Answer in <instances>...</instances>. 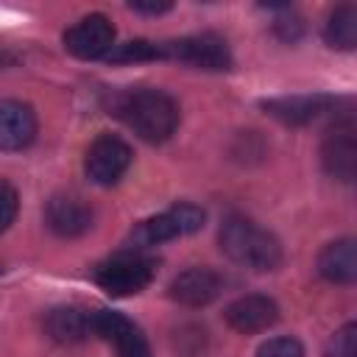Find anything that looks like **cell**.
Listing matches in <instances>:
<instances>
[{"instance_id":"cell-1","label":"cell","mask_w":357,"mask_h":357,"mask_svg":"<svg viewBox=\"0 0 357 357\" xmlns=\"http://www.w3.org/2000/svg\"><path fill=\"white\" fill-rule=\"evenodd\" d=\"M114 109L145 142H165L178 128V103L162 89H131L117 98Z\"/></svg>"},{"instance_id":"cell-2","label":"cell","mask_w":357,"mask_h":357,"mask_svg":"<svg viewBox=\"0 0 357 357\" xmlns=\"http://www.w3.org/2000/svg\"><path fill=\"white\" fill-rule=\"evenodd\" d=\"M220 251L251 271H273L282 262V243L262 226H257L248 218L231 215L220 226Z\"/></svg>"},{"instance_id":"cell-3","label":"cell","mask_w":357,"mask_h":357,"mask_svg":"<svg viewBox=\"0 0 357 357\" xmlns=\"http://www.w3.org/2000/svg\"><path fill=\"white\" fill-rule=\"evenodd\" d=\"M153 276H156V259L134 254V251H120L98 262L92 271V279L109 296H134L145 290L153 282Z\"/></svg>"},{"instance_id":"cell-4","label":"cell","mask_w":357,"mask_h":357,"mask_svg":"<svg viewBox=\"0 0 357 357\" xmlns=\"http://www.w3.org/2000/svg\"><path fill=\"white\" fill-rule=\"evenodd\" d=\"M206 215L201 206L195 204H173L170 209L137 223L131 229V243L145 248V245H156V243H165V240H176V237H184V234H192L204 226Z\"/></svg>"},{"instance_id":"cell-5","label":"cell","mask_w":357,"mask_h":357,"mask_svg":"<svg viewBox=\"0 0 357 357\" xmlns=\"http://www.w3.org/2000/svg\"><path fill=\"white\" fill-rule=\"evenodd\" d=\"M162 59H176L181 64H190L195 70H209V73H220L231 67V50L226 39L209 31L162 42Z\"/></svg>"},{"instance_id":"cell-6","label":"cell","mask_w":357,"mask_h":357,"mask_svg":"<svg viewBox=\"0 0 357 357\" xmlns=\"http://www.w3.org/2000/svg\"><path fill=\"white\" fill-rule=\"evenodd\" d=\"M131 145L114 134H100L89 148H86V156H84V170L86 176L100 184V187H109V184H117L126 170L131 167Z\"/></svg>"},{"instance_id":"cell-7","label":"cell","mask_w":357,"mask_h":357,"mask_svg":"<svg viewBox=\"0 0 357 357\" xmlns=\"http://www.w3.org/2000/svg\"><path fill=\"white\" fill-rule=\"evenodd\" d=\"M114 47V25L103 14H89L64 31V50L75 59H100Z\"/></svg>"},{"instance_id":"cell-8","label":"cell","mask_w":357,"mask_h":357,"mask_svg":"<svg viewBox=\"0 0 357 357\" xmlns=\"http://www.w3.org/2000/svg\"><path fill=\"white\" fill-rule=\"evenodd\" d=\"M92 332L100 335L106 343H112L117 357H153L139 326L114 310H95L92 312Z\"/></svg>"},{"instance_id":"cell-9","label":"cell","mask_w":357,"mask_h":357,"mask_svg":"<svg viewBox=\"0 0 357 357\" xmlns=\"http://www.w3.org/2000/svg\"><path fill=\"white\" fill-rule=\"evenodd\" d=\"M321 162L329 176L337 181H351L357 170V139H354V123L340 120L321 142Z\"/></svg>"},{"instance_id":"cell-10","label":"cell","mask_w":357,"mask_h":357,"mask_svg":"<svg viewBox=\"0 0 357 357\" xmlns=\"http://www.w3.org/2000/svg\"><path fill=\"white\" fill-rule=\"evenodd\" d=\"M45 223L59 237H81L92 229V209L81 195L59 192L45 204Z\"/></svg>"},{"instance_id":"cell-11","label":"cell","mask_w":357,"mask_h":357,"mask_svg":"<svg viewBox=\"0 0 357 357\" xmlns=\"http://www.w3.org/2000/svg\"><path fill=\"white\" fill-rule=\"evenodd\" d=\"M220 290H223V276L218 271L187 268L170 282L167 296L184 307H206L220 296Z\"/></svg>"},{"instance_id":"cell-12","label":"cell","mask_w":357,"mask_h":357,"mask_svg":"<svg viewBox=\"0 0 357 357\" xmlns=\"http://www.w3.org/2000/svg\"><path fill=\"white\" fill-rule=\"evenodd\" d=\"M226 324L234 329V332H243V335H257V332H265L268 326H273L279 321V307L273 298L268 296H259V293H251V296H240L234 298L226 312H223Z\"/></svg>"},{"instance_id":"cell-13","label":"cell","mask_w":357,"mask_h":357,"mask_svg":"<svg viewBox=\"0 0 357 357\" xmlns=\"http://www.w3.org/2000/svg\"><path fill=\"white\" fill-rule=\"evenodd\" d=\"M36 137V114L28 103L0 100V151H25Z\"/></svg>"},{"instance_id":"cell-14","label":"cell","mask_w":357,"mask_h":357,"mask_svg":"<svg viewBox=\"0 0 357 357\" xmlns=\"http://www.w3.org/2000/svg\"><path fill=\"white\" fill-rule=\"evenodd\" d=\"M332 106V98L329 95H284V98H271V100H262V109L287 123V126H304V123H312L318 114L329 112Z\"/></svg>"},{"instance_id":"cell-15","label":"cell","mask_w":357,"mask_h":357,"mask_svg":"<svg viewBox=\"0 0 357 357\" xmlns=\"http://www.w3.org/2000/svg\"><path fill=\"white\" fill-rule=\"evenodd\" d=\"M318 273L332 282V284H351L357 279V254H354V240L343 237L329 243L318 254Z\"/></svg>"},{"instance_id":"cell-16","label":"cell","mask_w":357,"mask_h":357,"mask_svg":"<svg viewBox=\"0 0 357 357\" xmlns=\"http://www.w3.org/2000/svg\"><path fill=\"white\" fill-rule=\"evenodd\" d=\"M45 332L56 343H81L92 332V312L78 307H56L45 315Z\"/></svg>"},{"instance_id":"cell-17","label":"cell","mask_w":357,"mask_h":357,"mask_svg":"<svg viewBox=\"0 0 357 357\" xmlns=\"http://www.w3.org/2000/svg\"><path fill=\"white\" fill-rule=\"evenodd\" d=\"M324 42L335 50H351L357 45V8L337 6L324 22Z\"/></svg>"},{"instance_id":"cell-18","label":"cell","mask_w":357,"mask_h":357,"mask_svg":"<svg viewBox=\"0 0 357 357\" xmlns=\"http://www.w3.org/2000/svg\"><path fill=\"white\" fill-rule=\"evenodd\" d=\"M114 64H131V61H153L162 59V42H148V39H134L126 45H114L106 56Z\"/></svg>"},{"instance_id":"cell-19","label":"cell","mask_w":357,"mask_h":357,"mask_svg":"<svg viewBox=\"0 0 357 357\" xmlns=\"http://www.w3.org/2000/svg\"><path fill=\"white\" fill-rule=\"evenodd\" d=\"M326 357H357V326L354 324H343L332 335Z\"/></svg>"},{"instance_id":"cell-20","label":"cell","mask_w":357,"mask_h":357,"mask_svg":"<svg viewBox=\"0 0 357 357\" xmlns=\"http://www.w3.org/2000/svg\"><path fill=\"white\" fill-rule=\"evenodd\" d=\"M257 357H304V346L296 337H271L259 346Z\"/></svg>"},{"instance_id":"cell-21","label":"cell","mask_w":357,"mask_h":357,"mask_svg":"<svg viewBox=\"0 0 357 357\" xmlns=\"http://www.w3.org/2000/svg\"><path fill=\"white\" fill-rule=\"evenodd\" d=\"M17 212H20V195H17V190L6 178H0V231H6L14 223Z\"/></svg>"},{"instance_id":"cell-22","label":"cell","mask_w":357,"mask_h":357,"mask_svg":"<svg viewBox=\"0 0 357 357\" xmlns=\"http://www.w3.org/2000/svg\"><path fill=\"white\" fill-rule=\"evenodd\" d=\"M273 31L282 36V39H287V42H293V39H298L301 36V31H304V22L290 11V8H284V14L282 17H276V22H273Z\"/></svg>"},{"instance_id":"cell-23","label":"cell","mask_w":357,"mask_h":357,"mask_svg":"<svg viewBox=\"0 0 357 357\" xmlns=\"http://www.w3.org/2000/svg\"><path fill=\"white\" fill-rule=\"evenodd\" d=\"M131 11H139V14H165V11H170V3H131Z\"/></svg>"},{"instance_id":"cell-24","label":"cell","mask_w":357,"mask_h":357,"mask_svg":"<svg viewBox=\"0 0 357 357\" xmlns=\"http://www.w3.org/2000/svg\"><path fill=\"white\" fill-rule=\"evenodd\" d=\"M3 61H6V56H3V53H0V64H3Z\"/></svg>"}]
</instances>
